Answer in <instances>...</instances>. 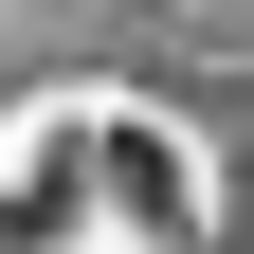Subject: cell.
<instances>
[{
	"mask_svg": "<svg viewBox=\"0 0 254 254\" xmlns=\"http://www.w3.org/2000/svg\"><path fill=\"white\" fill-rule=\"evenodd\" d=\"M218 164L127 91H55L0 127V254H200Z\"/></svg>",
	"mask_w": 254,
	"mask_h": 254,
	"instance_id": "cell-1",
	"label": "cell"
}]
</instances>
